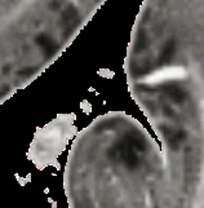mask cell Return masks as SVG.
I'll return each instance as SVG.
<instances>
[{"mask_svg":"<svg viewBox=\"0 0 204 208\" xmlns=\"http://www.w3.org/2000/svg\"><path fill=\"white\" fill-rule=\"evenodd\" d=\"M107 0H0L1 101L62 56Z\"/></svg>","mask_w":204,"mask_h":208,"instance_id":"6da1fadb","label":"cell"},{"mask_svg":"<svg viewBox=\"0 0 204 208\" xmlns=\"http://www.w3.org/2000/svg\"><path fill=\"white\" fill-rule=\"evenodd\" d=\"M146 138L136 128H129L120 136L112 149L110 156L119 164L127 168H136L142 162L146 151Z\"/></svg>","mask_w":204,"mask_h":208,"instance_id":"7a4b0ae2","label":"cell"}]
</instances>
